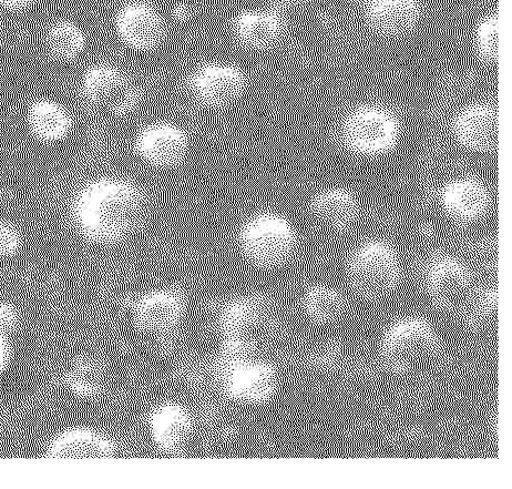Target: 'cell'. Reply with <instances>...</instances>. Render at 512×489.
Wrapping results in <instances>:
<instances>
[{
  "label": "cell",
  "instance_id": "cell-3",
  "mask_svg": "<svg viewBox=\"0 0 512 489\" xmlns=\"http://www.w3.org/2000/svg\"><path fill=\"white\" fill-rule=\"evenodd\" d=\"M440 342L433 326L423 319H405L384 335L381 356L386 368L398 376H416L437 362Z\"/></svg>",
  "mask_w": 512,
  "mask_h": 489
},
{
  "label": "cell",
  "instance_id": "cell-10",
  "mask_svg": "<svg viewBox=\"0 0 512 489\" xmlns=\"http://www.w3.org/2000/svg\"><path fill=\"white\" fill-rule=\"evenodd\" d=\"M426 290L439 310L462 312L474 297V281L464 264L452 257H438L428 264Z\"/></svg>",
  "mask_w": 512,
  "mask_h": 489
},
{
  "label": "cell",
  "instance_id": "cell-19",
  "mask_svg": "<svg viewBox=\"0 0 512 489\" xmlns=\"http://www.w3.org/2000/svg\"><path fill=\"white\" fill-rule=\"evenodd\" d=\"M149 432L161 451L177 453L186 446L193 432L191 415L178 404H163L150 414Z\"/></svg>",
  "mask_w": 512,
  "mask_h": 489
},
{
  "label": "cell",
  "instance_id": "cell-9",
  "mask_svg": "<svg viewBox=\"0 0 512 489\" xmlns=\"http://www.w3.org/2000/svg\"><path fill=\"white\" fill-rule=\"evenodd\" d=\"M133 151L146 165L170 170L182 165L189 156L188 132L170 121H155L142 127L133 139Z\"/></svg>",
  "mask_w": 512,
  "mask_h": 489
},
{
  "label": "cell",
  "instance_id": "cell-5",
  "mask_svg": "<svg viewBox=\"0 0 512 489\" xmlns=\"http://www.w3.org/2000/svg\"><path fill=\"white\" fill-rule=\"evenodd\" d=\"M401 130V122L392 110L366 104L348 112L342 122L341 139L356 156L380 157L397 146Z\"/></svg>",
  "mask_w": 512,
  "mask_h": 489
},
{
  "label": "cell",
  "instance_id": "cell-22",
  "mask_svg": "<svg viewBox=\"0 0 512 489\" xmlns=\"http://www.w3.org/2000/svg\"><path fill=\"white\" fill-rule=\"evenodd\" d=\"M114 454V444L89 430L69 431L51 448V455L57 458H110Z\"/></svg>",
  "mask_w": 512,
  "mask_h": 489
},
{
  "label": "cell",
  "instance_id": "cell-12",
  "mask_svg": "<svg viewBox=\"0 0 512 489\" xmlns=\"http://www.w3.org/2000/svg\"><path fill=\"white\" fill-rule=\"evenodd\" d=\"M273 319V304L262 294L235 298L225 303L221 311V324L228 341L247 345L251 349L252 335L268 328Z\"/></svg>",
  "mask_w": 512,
  "mask_h": 489
},
{
  "label": "cell",
  "instance_id": "cell-4",
  "mask_svg": "<svg viewBox=\"0 0 512 489\" xmlns=\"http://www.w3.org/2000/svg\"><path fill=\"white\" fill-rule=\"evenodd\" d=\"M347 279L358 297L366 301L388 298L401 281V263L396 251L382 240L363 243L348 261Z\"/></svg>",
  "mask_w": 512,
  "mask_h": 489
},
{
  "label": "cell",
  "instance_id": "cell-14",
  "mask_svg": "<svg viewBox=\"0 0 512 489\" xmlns=\"http://www.w3.org/2000/svg\"><path fill=\"white\" fill-rule=\"evenodd\" d=\"M232 34L237 42L252 52H265L281 43L288 28L284 13L270 9L242 10L232 19Z\"/></svg>",
  "mask_w": 512,
  "mask_h": 489
},
{
  "label": "cell",
  "instance_id": "cell-18",
  "mask_svg": "<svg viewBox=\"0 0 512 489\" xmlns=\"http://www.w3.org/2000/svg\"><path fill=\"white\" fill-rule=\"evenodd\" d=\"M29 134L45 145H57L73 134L75 119L71 111L59 101L37 98L26 109Z\"/></svg>",
  "mask_w": 512,
  "mask_h": 489
},
{
  "label": "cell",
  "instance_id": "cell-7",
  "mask_svg": "<svg viewBox=\"0 0 512 489\" xmlns=\"http://www.w3.org/2000/svg\"><path fill=\"white\" fill-rule=\"evenodd\" d=\"M186 87L202 107L223 110L239 103L249 87V78L238 65L207 61L192 69Z\"/></svg>",
  "mask_w": 512,
  "mask_h": 489
},
{
  "label": "cell",
  "instance_id": "cell-25",
  "mask_svg": "<svg viewBox=\"0 0 512 489\" xmlns=\"http://www.w3.org/2000/svg\"><path fill=\"white\" fill-rule=\"evenodd\" d=\"M498 309V295L494 289L474 294L465 311L466 323L469 328L485 329L495 321Z\"/></svg>",
  "mask_w": 512,
  "mask_h": 489
},
{
  "label": "cell",
  "instance_id": "cell-15",
  "mask_svg": "<svg viewBox=\"0 0 512 489\" xmlns=\"http://www.w3.org/2000/svg\"><path fill=\"white\" fill-rule=\"evenodd\" d=\"M453 135L463 148L488 154L498 147V111L488 103H474L457 112Z\"/></svg>",
  "mask_w": 512,
  "mask_h": 489
},
{
  "label": "cell",
  "instance_id": "cell-27",
  "mask_svg": "<svg viewBox=\"0 0 512 489\" xmlns=\"http://www.w3.org/2000/svg\"><path fill=\"white\" fill-rule=\"evenodd\" d=\"M99 371L96 366L88 363L80 370L79 378H77L75 385L77 390L86 394L95 392L98 387Z\"/></svg>",
  "mask_w": 512,
  "mask_h": 489
},
{
  "label": "cell",
  "instance_id": "cell-21",
  "mask_svg": "<svg viewBox=\"0 0 512 489\" xmlns=\"http://www.w3.org/2000/svg\"><path fill=\"white\" fill-rule=\"evenodd\" d=\"M47 54L57 63H74L84 55L88 46V37L83 27L67 18L51 23L44 35Z\"/></svg>",
  "mask_w": 512,
  "mask_h": 489
},
{
  "label": "cell",
  "instance_id": "cell-23",
  "mask_svg": "<svg viewBox=\"0 0 512 489\" xmlns=\"http://www.w3.org/2000/svg\"><path fill=\"white\" fill-rule=\"evenodd\" d=\"M303 309L307 318L314 323L329 325L343 317L346 301L339 291L329 285L317 284L305 292Z\"/></svg>",
  "mask_w": 512,
  "mask_h": 489
},
{
  "label": "cell",
  "instance_id": "cell-16",
  "mask_svg": "<svg viewBox=\"0 0 512 489\" xmlns=\"http://www.w3.org/2000/svg\"><path fill=\"white\" fill-rule=\"evenodd\" d=\"M377 35L399 38L412 33L422 17L421 0H356Z\"/></svg>",
  "mask_w": 512,
  "mask_h": 489
},
{
  "label": "cell",
  "instance_id": "cell-6",
  "mask_svg": "<svg viewBox=\"0 0 512 489\" xmlns=\"http://www.w3.org/2000/svg\"><path fill=\"white\" fill-rule=\"evenodd\" d=\"M79 88L87 104L117 118L133 114L142 101L136 81L125 70L107 61L88 66L81 75Z\"/></svg>",
  "mask_w": 512,
  "mask_h": 489
},
{
  "label": "cell",
  "instance_id": "cell-28",
  "mask_svg": "<svg viewBox=\"0 0 512 489\" xmlns=\"http://www.w3.org/2000/svg\"><path fill=\"white\" fill-rule=\"evenodd\" d=\"M39 0H0V9L12 14H22L33 9Z\"/></svg>",
  "mask_w": 512,
  "mask_h": 489
},
{
  "label": "cell",
  "instance_id": "cell-13",
  "mask_svg": "<svg viewBox=\"0 0 512 489\" xmlns=\"http://www.w3.org/2000/svg\"><path fill=\"white\" fill-rule=\"evenodd\" d=\"M186 309V297L176 288L147 292L132 303L133 319L138 328L150 334L167 333L177 328Z\"/></svg>",
  "mask_w": 512,
  "mask_h": 489
},
{
  "label": "cell",
  "instance_id": "cell-11",
  "mask_svg": "<svg viewBox=\"0 0 512 489\" xmlns=\"http://www.w3.org/2000/svg\"><path fill=\"white\" fill-rule=\"evenodd\" d=\"M225 391L232 400L251 405L269 402L278 390V374L272 365L227 355Z\"/></svg>",
  "mask_w": 512,
  "mask_h": 489
},
{
  "label": "cell",
  "instance_id": "cell-20",
  "mask_svg": "<svg viewBox=\"0 0 512 489\" xmlns=\"http://www.w3.org/2000/svg\"><path fill=\"white\" fill-rule=\"evenodd\" d=\"M312 216L335 231H345L354 226L360 216V203L354 193L341 187L327 188L312 198Z\"/></svg>",
  "mask_w": 512,
  "mask_h": 489
},
{
  "label": "cell",
  "instance_id": "cell-2",
  "mask_svg": "<svg viewBox=\"0 0 512 489\" xmlns=\"http://www.w3.org/2000/svg\"><path fill=\"white\" fill-rule=\"evenodd\" d=\"M238 244L243 257L254 267L273 270L291 260L298 247V233L281 213L261 211L243 221Z\"/></svg>",
  "mask_w": 512,
  "mask_h": 489
},
{
  "label": "cell",
  "instance_id": "cell-31",
  "mask_svg": "<svg viewBox=\"0 0 512 489\" xmlns=\"http://www.w3.org/2000/svg\"><path fill=\"white\" fill-rule=\"evenodd\" d=\"M2 358H3V351H2V346H0V361H2Z\"/></svg>",
  "mask_w": 512,
  "mask_h": 489
},
{
  "label": "cell",
  "instance_id": "cell-29",
  "mask_svg": "<svg viewBox=\"0 0 512 489\" xmlns=\"http://www.w3.org/2000/svg\"><path fill=\"white\" fill-rule=\"evenodd\" d=\"M16 321L15 311L8 304L0 302V331L7 330Z\"/></svg>",
  "mask_w": 512,
  "mask_h": 489
},
{
  "label": "cell",
  "instance_id": "cell-24",
  "mask_svg": "<svg viewBox=\"0 0 512 489\" xmlns=\"http://www.w3.org/2000/svg\"><path fill=\"white\" fill-rule=\"evenodd\" d=\"M475 49L480 60L496 64L499 58V17L489 14L480 20L475 30Z\"/></svg>",
  "mask_w": 512,
  "mask_h": 489
},
{
  "label": "cell",
  "instance_id": "cell-30",
  "mask_svg": "<svg viewBox=\"0 0 512 489\" xmlns=\"http://www.w3.org/2000/svg\"><path fill=\"white\" fill-rule=\"evenodd\" d=\"M310 2L311 0H274L273 7L284 13L285 10L301 7Z\"/></svg>",
  "mask_w": 512,
  "mask_h": 489
},
{
  "label": "cell",
  "instance_id": "cell-17",
  "mask_svg": "<svg viewBox=\"0 0 512 489\" xmlns=\"http://www.w3.org/2000/svg\"><path fill=\"white\" fill-rule=\"evenodd\" d=\"M439 201L450 218L471 223L487 215L491 196L483 181L474 177H463L446 182L440 189Z\"/></svg>",
  "mask_w": 512,
  "mask_h": 489
},
{
  "label": "cell",
  "instance_id": "cell-26",
  "mask_svg": "<svg viewBox=\"0 0 512 489\" xmlns=\"http://www.w3.org/2000/svg\"><path fill=\"white\" fill-rule=\"evenodd\" d=\"M22 247V232L13 222L0 219V258H12Z\"/></svg>",
  "mask_w": 512,
  "mask_h": 489
},
{
  "label": "cell",
  "instance_id": "cell-8",
  "mask_svg": "<svg viewBox=\"0 0 512 489\" xmlns=\"http://www.w3.org/2000/svg\"><path fill=\"white\" fill-rule=\"evenodd\" d=\"M120 43L137 53L155 52L168 34L165 17L149 0H127L114 17Z\"/></svg>",
  "mask_w": 512,
  "mask_h": 489
},
{
  "label": "cell",
  "instance_id": "cell-1",
  "mask_svg": "<svg viewBox=\"0 0 512 489\" xmlns=\"http://www.w3.org/2000/svg\"><path fill=\"white\" fill-rule=\"evenodd\" d=\"M149 199L139 183L121 176H100L83 183L71 198L69 217L76 231L98 246H116L145 223Z\"/></svg>",
  "mask_w": 512,
  "mask_h": 489
}]
</instances>
